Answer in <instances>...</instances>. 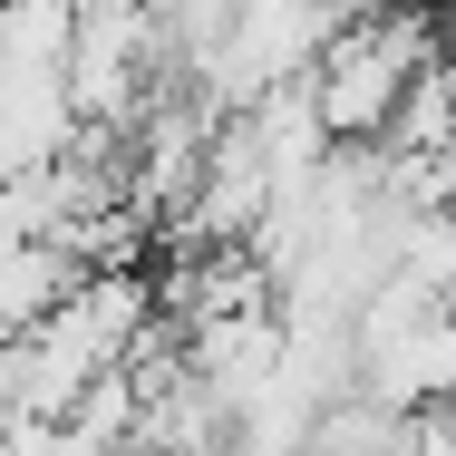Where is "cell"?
Wrapping results in <instances>:
<instances>
[{"instance_id":"6da1fadb","label":"cell","mask_w":456,"mask_h":456,"mask_svg":"<svg viewBox=\"0 0 456 456\" xmlns=\"http://www.w3.org/2000/svg\"><path fill=\"white\" fill-rule=\"evenodd\" d=\"M437 59H447V29L437 20H398V10L340 20V39L321 49V69L301 78V97H311V117H321V136L340 156H379L388 126H398V107H408V88Z\"/></svg>"}]
</instances>
